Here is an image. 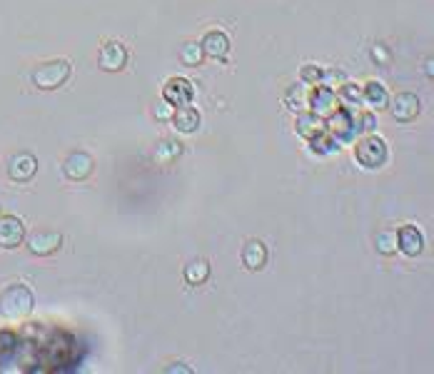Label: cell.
<instances>
[{"label": "cell", "instance_id": "cell-29", "mask_svg": "<svg viewBox=\"0 0 434 374\" xmlns=\"http://www.w3.org/2000/svg\"><path fill=\"white\" fill-rule=\"evenodd\" d=\"M362 127L364 130H372L375 127V115H362Z\"/></svg>", "mask_w": 434, "mask_h": 374}, {"label": "cell", "instance_id": "cell-25", "mask_svg": "<svg viewBox=\"0 0 434 374\" xmlns=\"http://www.w3.org/2000/svg\"><path fill=\"white\" fill-rule=\"evenodd\" d=\"M173 113H175V105H173V102H167L165 98H162V100L157 102V105H155V110H153L155 120H160V123L173 120Z\"/></svg>", "mask_w": 434, "mask_h": 374}, {"label": "cell", "instance_id": "cell-11", "mask_svg": "<svg viewBox=\"0 0 434 374\" xmlns=\"http://www.w3.org/2000/svg\"><path fill=\"white\" fill-rule=\"evenodd\" d=\"M397 249H402L407 257H417L422 255L424 249V237L422 232L417 230L414 225H405L397 230Z\"/></svg>", "mask_w": 434, "mask_h": 374}, {"label": "cell", "instance_id": "cell-13", "mask_svg": "<svg viewBox=\"0 0 434 374\" xmlns=\"http://www.w3.org/2000/svg\"><path fill=\"white\" fill-rule=\"evenodd\" d=\"M309 110L317 113L320 118L325 115H332L337 110V95H334L332 90L320 85L317 90H312V95H309Z\"/></svg>", "mask_w": 434, "mask_h": 374}, {"label": "cell", "instance_id": "cell-4", "mask_svg": "<svg viewBox=\"0 0 434 374\" xmlns=\"http://www.w3.org/2000/svg\"><path fill=\"white\" fill-rule=\"evenodd\" d=\"M125 63H127V50H125L123 42L107 40L105 45L98 50V65H100V70L118 72V70L125 68Z\"/></svg>", "mask_w": 434, "mask_h": 374}, {"label": "cell", "instance_id": "cell-16", "mask_svg": "<svg viewBox=\"0 0 434 374\" xmlns=\"http://www.w3.org/2000/svg\"><path fill=\"white\" fill-rule=\"evenodd\" d=\"M173 123L180 132H187V135H190V132H195L197 127H200V113L190 105H180V107H175Z\"/></svg>", "mask_w": 434, "mask_h": 374}, {"label": "cell", "instance_id": "cell-27", "mask_svg": "<svg viewBox=\"0 0 434 374\" xmlns=\"http://www.w3.org/2000/svg\"><path fill=\"white\" fill-rule=\"evenodd\" d=\"M320 75H322V70L317 65H304L302 70H300L302 83H307V85H317V83H320Z\"/></svg>", "mask_w": 434, "mask_h": 374}, {"label": "cell", "instance_id": "cell-7", "mask_svg": "<svg viewBox=\"0 0 434 374\" xmlns=\"http://www.w3.org/2000/svg\"><path fill=\"white\" fill-rule=\"evenodd\" d=\"M419 110H422V102H419V98L414 93H399L389 102V113H392V118L397 123H410V120H414L419 115Z\"/></svg>", "mask_w": 434, "mask_h": 374}, {"label": "cell", "instance_id": "cell-30", "mask_svg": "<svg viewBox=\"0 0 434 374\" xmlns=\"http://www.w3.org/2000/svg\"><path fill=\"white\" fill-rule=\"evenodd\" d=\"M165 372H187V374H190L192 369H190V367H185V364H180V362H178V364H175V367H167Z\"/></svg>", "mask_w": 434, "mask_h": 374}, {"label": "cell", "instance_id": "cell-22", "mask_svg": "<svg viewBox=\"0 0 434 374\" xmlns=\"http://www.w3.org/2000/svg\"><path fill=\"white\" fill-rule=\"evenodd\" d=\"M180 153H183V145L175 143V140H165V143H160L157 145V150H155V160L173 162L175 157H180Z\"/></svg>", "mask_w": 434, "mask_h": 374}, {"label": "cell", "instance_id": "cell-3", "mask_svg": "<svg viewBox=\"0 0 434 374\" xmlns=\"http://www.w3.org/2000/svg\"><path fill=\"white\" fill-rule=\"evenodd\" d=\"M387 145L382 137L377 135H364L357 145H355V157H357L359 165L364 167H382L387 162Z\"/></svg>", "mask_w": 434, "mask_h": 374}, {"label": "cell", "instance_id": "cell-2", "mask_svg": "<svg viewBox=\"0 0 434 374\" xmlns=\"http://www.w3.org/2000/svg\"><path fill=\"white\" fill-rule=\"evenodd\" d=\"M72 72V63L65 58L58 60H48V63H40V65L33 70V85L40 90H55L60 85H65V80Z\"/></svg>", "mask_w": 434, "mask_h": 374}, {"label": "cell", "instance_id": "cell-9", "mask_svg": "<svg viewBox=\"0 0 434 374\" xmlns=\"http://www.w3.org/2000/svg\"><path fill=\"white\" fill-rule=\"evenodd\" d=\"M25 240V225L15 215H3L0 217V247H18Z\"/></svg>", "mask_w": 434, "mask_h": 374}, {"label": "cell", "instance_id": "cell-12", "mask_svg": "<svg viewBox=\"0 0 434 374\" xmlns=\"http://www.w3.org/2000/svg\"><path fill=\"white\" fill-rule=\"evenodd\" d=\"M200 45H203V53L208 55V58H215V60H225L227 53H230V38H227L225 33H220V30H210V33H205Z\"/></svg>", "mask_w": 434, "mask_h": 374}, {"label": "cell", "instance_id": "cell-18", "mask_svg": "<svg viewBox=\"0 0 434 374\" xmlns=\"http://www.w3.org/2000/svg\"><path fill=\"white\" fill-rule=\"evenodd\" d=\"M325 127L330 130V135H337L342 137V140H347V137H352V132H355V125H352L350 115L342 113V110H334L332 118H330V123H325Z\"/></svg>", "mask_w": 434, "mask_h": 374}, {"label": "cell", "instance_id": "cell-24", "mask_svg": "<svg viewBox=\"0 0 434 374\" xmlns=\"http://www.w3.org/2000/svg\"><path fill=\"white\" fill-rule=\"evenodd\" d=\"M347 83V75L342 70H322V75H320V85H325V88H330V90H334V88H342V85Z\"/></svg>", "mask_w": 434, "mask_h": 374}, {"label": "cell", "instance_id": "cell-6", "mask_svg": "<svg viewBox=\"0 0 434 374\" xmlns=\"http://www.w3.org/2000/svg\"><path fill=\"white\" fill-rule=\"evenodd\" d=\"M38 173V160L33 153H15L8 160V178L15 182H28Z\"/></svg>", "mask_w": 434, "mask_h": 374}, {"label": "cell", "instance_id": "cell-26", "mask_svg": "<svg viewBox=\"0 0 434 374\" xmlns=\"http://www.w3.org/2000/svg\"><path fill=\"white\" fill-rule=\"evenodd\" d=\"M342 100L345 102H359L362 100V85H357V83L342 85Z\"/></svg>", "mask_w": 434, "mask_h": 374}, {"label": "cell", "instance_id": "cell-1", "mask_svg": "<svg viewBox=\"0 0 434 374\" xmlns=\"http://www.w3.org/2000/svg\"><path fill=\"white\" fill-rule=\"evenodd\" d=\"M33 292L25 285H10L0 292V315L6 320H25L33 312Z\"/></svg>", "mask_w": 434, "mask_h": 374}, {"label": "cell", "instance_id": "cell-15", "mask_svg": "<svg viewBox=\"0 0 434 374\" xmlns=\"http://www.w3.org/2000/svg\"><path fill=\"white\" fill-rule=\"evenodd\" d=\"M295 130H297V135L307 137V140H312L315 135H320L322 130H327L325 127V118H320L317 113H300L297 115V123H295Z\"/></svg>", "mask_w": 434, "mask_h": 374}, {"label": "cell", "instance_id": "cell-8", "mask_svg": "<svg viewBox=\"0 0 434 374\" xmlns=\"http://www.w3.org/2000/svg\"><path fill=\"white\" fill-rule=\"evenodd\" d=\"M162 98L167 102H173L175 107L180 105H190L192 98H195V88H192L190 80H185V77H170L162 88Z\"/></svg>", "mask_w": 434, "mask_h": 374}, {"label": "cell", "instance_id": "cell-10", "mask_svg": "<svg viewBox=\"0 0 434 374\" xmlns=\"http://www.w3.org/2000/svg\"><path fill=\"white\" fill-rule=\"evenodd\" d=\"M93 167H95V160L90 157L88 153H70L63 162V173H65L68 180H85L90 173H93Z\"/></svg>", "mask_w": 434, "mask_h": 374}, {"label": "cell", "instance_id": "cell-17", "mask_svg": "<svg viewBox=\"0 0 434 374\" xmlns=\"http://www.w3.org/2000/svg\"><path fill=\"white\" fill-rule=\"evenodd\" d=\"M309 95H312V90H309L307 83L292 85V88L287 90L285 102L290 110H295V113H304V110H309Z\"/></svg>", "mask_w": 434, "mask_h": 374}, {"label": "cell", "instance_id": "cell-14", "mask_svg": "<svg viewBox=\"0 0 434 374\" xmlns=\"http://www.w3.org/2000/svg\"><path fill=\"white\" fill-rule=\"evenodd\" d=\"M242 265L252 272L262 270L268 265V247L260 240H247V244L242 247Z\"/></svg>", "mask_w": 434, "mask_h": 374}, {"label": "cell", "instance_id": "cell-5", "mask_svg": "<svg viewBox=\"0 0 434 374\" xmlns=\"http://www.w3.org/2000/svg\"><path fill=\"white\" fill-rule=\"evenodd\" d=\"M63 247V235L55 230H38L28 237V249L38 257H48Z\"/></svg>", "mask_w": 434, "mask_h": 374}, {"label": "cell", "instance_id": "cell-23", "mask_svg": "<svg viewBox=\"0 0 434 374\" xmlns=\"http://www.w3.org/2000/svg\"><path fill=\"white\" fill-rule=\"evenodd\" d=\"M377 249H380L382 255H392L394 249H397V232L387 230L377 235Z\"/></svg>", "mask_w": 434, "mask_h": 374}, {"label": "cell", "instance_id": "cell-19", "mask_svg": "<svg viewBox=\"0 0 434 374\" xmlns=\"http://www.w3.org/2000/svg\"><path fill=\"white\" fill-rule=\"evenodd\" d=\"M178 55H180V63H183V65H187V68L200 65V63H203V58H205L203 45H200V42H195V40L183 42V45H180V53Z\"/></svg>", "mask_w": 434, "mask_h": 374}, {"label": "cell", "instance_id": "cell-28", "mask_svg": "<svg viewBox=\"0 0 434 374\" xmlns=\"http://www.w3.org/2000/svg\"><path fill=\"white\" fill-rule=\"evenodd\" d=\"M372 58L377 60V65H387V63H389V53H385L382 45H375V48H372Z\"/></svg>", "mask_w": 434, "mask_h": 374}, {"label": "cell", "instance_id": "cell-21", "mask_svg": "<svg viewBox=\"0 0 434 374\" xmlns=\"http://www.w3.org/2000/svg\"><path fill=\"white\" fill-rule=\"evenodd\" d=\"M362 100H367L372 107H387V90L372 80V83L362 85Z\"/></svg>", "mask_w": 434, "mask_h": 374}, {"label": "cell", "instance_id": "cell-20", "mask_svg": "<svg viewBox=\"0 0 434 374\" xmlns=\"http://www.w3.org/2000/svg\"><path fill=\"white\" fill-rule=\"evenodd\" d=\"M210 277V265L205 260H195L190 262L187 267H185V279H187V285H203V282H208Z\"/></svg>", "mask_w": 434, "mask_h": 374}]
</instances>
